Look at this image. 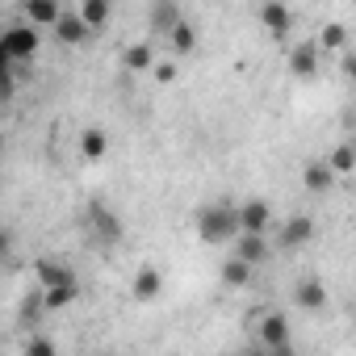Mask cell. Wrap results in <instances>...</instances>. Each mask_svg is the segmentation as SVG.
Returning <instances> with one entry per match:
<instances>
[{
	"mask_svg": "<svg viewBox=\"0 0 356 356\" xmlns=\"http://www.w3.org/2000/svg\"><path fill=\"white\" fill-rule=\"evenodd\" d=\"M235 235H239V206L214 202V206H202L197 210V239L202 243L227 248V243H235Z\"/></svg>",
	"mask_w": 356,
	"mask_h": 356,
	"instance_id": "cell-1",
	"label": "cell"
},
{
	"mask_svg": "<svg viewBox=\"0 0 356 356\" xmlns=\"http://www.w3.org/2000/svg\"><path fill=\"white\" fill-rule=\"evenodd\" d=\"M38 47H42V38H38L34 22H17V26H9L0 34V59L5 63H26V59L38 55Z\"/></svg>",
	"mask_w": 356,
	"mask_h": 356,
	"instance_id": "cell-2",
	"label": "cell"
},
{
	"mask_svg": "<svg viewBox=\"0 0 356 356\" xmlns=\"http://www.w3.org/2000/svg\"><path fill=\"white\" fill-rule=\"evenodd\" d=\"M88 231L101 239V248H113V243H122V235H126V227L118 222V214H113L105 202H92V206H88Z\"/></svg>",
	"mask_w": 356,
	"mask_h": 356,
	"instance_id": "cell-3",
	"label": "cell"
},
{
	"mask_svg": "<svg viewBox=\"0 0 356 356\" xmlns=\"http://www.w3.org/2000/svg\"><path fill=\"white\" fill-rule=\"evenodd\" d=\"M277 222H273V206L264 197H252L239 206V231H256V235H268Z\"/></svg>",
	"mask_w": 356,
	"mask_h": 356,
	"instance_id": "cell-4",
	"label": "cell"
},
{
	"mask_svg": "<svg viewBox=\"0 0 356 356\" xmlns=\"http://www.w3.org/2000/svg\"><path fill=\"white\" fill-rule=\"evenodd\" d=\"M314 239V222L306 218V214H293V218H285L281 227H277V243L285 248V252H293V248H306Z\"/></svg>",
	"mask_w": 356,
	"mask_h": 356,
	"instance_id": "cell-5",
	"label": "cell"
},
{
	"mask_svg": "<svg viewBox=\"0 0 356 356\" xmlns=\"http://www.w3.org/2000/svg\"><path fill=\"white\" fill-rule=\"evenodd\" d=\"M231 248H235V256H243V260H248V264H256V268H260V264H268V256H273L268 235H256V231H239Z\"/></svg>",
	"mask_w": 356,
	"mask_h": 356,
	"instance_id": "cell-6",
	"label": "cell"
},
{
	"mask_svg": "<svg viewBox=\"0 0 356 356\" xmlns=\"http://www.w3.org/2000/svg\"><path fill=\"white\" fill-rule=\"evenodd\" d=\"M51 30H55V38H59L63 47H84V42H88V34H92V26L84 22V13H80V9H76V13H63Z\"/></svg>",
	"mask_w": 356,
	"mask_h": 356,
	"instance_id": "cell-7",
	"label": "cell"
},
{
	"mask_svg": "<svg viewBox=\"0 0 356 356\" xmlns=\"http://www.w3.org/2000/svg\"><path fill=\"white\" fill-rule=\"evenodd\" d=\"M260 22H264V30L273 38H285L293 30V9L285 5V0H264V5H260Z\"/></svg>",
	"mask_w": 356,
	"mask_h": 356,
	"instance_id": "cell-8",
	"label": "cell"
},
{
	"mask_svg": "<svg viewBox=\"0 0 356 356\" xmlns=\"http://www.w3.org/2000/svg\"><path fill=\"white\" fill-rule=\"evenodd\" d=\"M318 59H323L318 42H298V47L289 51V72H293L298 80H314V76H318Z\"/></svg>",
	"mask_w": 356,
	"mask_h": 356,
	"instance_id": "cell-9",
	"label": "cell"
},
{
	"mask_svg": "<svg viewBox=\"0 0 356 356\" xmlns=\"http://www.w3.org/2000/svg\"><path fill=\"white\" fill-rule=\"evenodd\" d=\"M42 298H47V314H55V310H67V306L80 298V277H76V273H67L63 281L47 285V289H42Z\"/></svg>",
	"mask_w": 356,
	"mask_h": 356,
	"instance_id": "cell-10",
	"label": "cell"
},
{
	"mask_svg": "<svg viewBox=\"0 0 356 356\" xmlns=\"http://www.w3.org/2000/svg\"><path fill=\"white\" fill-rule=\"evenodd\" d=\"M260 343L268 348V352H289V323H285V314H264L260 318Z\"/></svg>",
	"mask_w": 356,
	"mask_h": 356,
	"instance_id": "cell-11",
	"label": "cell"
},
{
	"mask_svg": "<svg viewBox=\"0 0 356 356\" xmlns=\"http://www.w3.org/2000/svg\"><path fill=\"white\" fill-rule=\"evenodd\" d=\"M302 189H310V193H331V189H335V168H331L327 159L306 163V168H302Z\"/></svg>",
	"mask_w": 356,
	"mask_h": 356,
	"instance_id": "cell-12",
	"label": "cell"
},
{
	"mask_svg": "<svg viewBox=\"0 0 356 356\" xmlns=\"http://www.w3.org/2000/svg\"><path fill=\"white\" fill-rule=\"evenodd\" d=\"M159 289H163V273H159V268H138V273L130 277V293H134V302H155Z\"/></svg>",
	"mask_w": 356,
	"mask_h": 356,
	"instance_id": "cell-13",
	"label": "cell"
},
{
	"mask_svg": "<svg viewBox=\"0 0 356 356\" xmlns=\"http://www.w3.org/2000/svg\"><path fill=\"white\" fill-rule=\"evenodd\" d=\"M293 302H298L302 310H323V306H327L323 281H318V277H302V281L293 285Z\"/></svg>",
	"mask_w": 356,
	"mask_h": 356,
	"instance_id": "cell-14",
	"label": "cell"
},
{
	"mask_svg": "<svg viewBox=\"0 0 356 356\" xmlns=\"http://www.w3.org/2000/svg\"><path fill=\"white\" fill-rule=\"evenodd\" d=\"M252 273H256V264H248L243 256H235V252H231V256L222 260V273H218V277H222V285H227V289H243V285L252 281Z\"/></svg>",
	"mask_w": 356,
	"mask_h": 356,
	"instance_id": "cell-15",
	"label": "cell"
},
{
	"mask_svg": "<svg viewBox=\"0 0 356 356\" xmlns=\"http://www.w3.org/2000/svg\"><path fill=\"white\" fill-rule=\"evenodd\" d=\"M168 51L172 55H193L197 51V30H193V22H176L172 30H168Z\"/></svg>",
	"mask_w": 356,
	"mask_h": 356,
	"instance_id": "cell-16",
	"label": "cell"
},
{
	"mask_svg": "<svg viewBox=\"0 0 356 356\" xmlns=\"http://www.w3.org/2000/svg\"><path fill=\"white\" fill-rule=\"evenodd\" d=\"M80 155H84L88 163H101V159L109 155V134H105L101 126H88V130L80 134Z\"/></svg>",
	"mask_w": 356,
	"mask_h": 356,
	"instance_id": "cell-17",
	"label": "cell"
},
{
	"mask_svg": "<svg viewBox=\"0 0 356 356\" xmlns=\"http://www.w3.org/2000/svg\"><path fill=\"white\" fill-rule=\"evenodd\" d=\"M63 17V5L59 0H26V22H34L38 30L42 26H55Z\"/></svg>",
	"mask_w": 356,
	"mask_h": 356,
	"instance_id": "cell-18",
	"label": "cell"
},
{
	"mask_svg": "<svg viewBox=\"0 0 356 356\" xmlns=\"http://www.w3.org/2000/svg\"><path fill=\"white\" fill-rule=\"evenodd\" d=\"M318 51L323 55H343V47H348V30H343V22H327L323 30H318Z\"/></svg>",
	"mask_w": 356,
	"mask_h": 356,
	"instance_id": "cell-19",
	"label": "cell"
},
{
	"mask_svg": "<svg viewBox=\"0 0 356 356\" xmlns=\"http://www.w3.org/2000/svg\"><path fill=\"white\" fill-rule=\"evenodd\" d=\"M181 22V9H176V0H155L151 5V30L168 38V30Z\"/></svg>",
	"mask_w": 356,
	"mask_h": 356,
	"instance_id": "cell-20",
	"label": "cell"
},
{
	"mask_svg": "<svg viewBox=\"0 0 356 356\" xmlns=\"http://www.w3.org/2000/svg\"><path fill=\"white\" fill-rule=\"evenodd\" d=\"M80 13H84V22H88L92 34H97V30H105L109 17H113V0H80Z\"/></svg>",
	"mask_w": 356,
	"mask_h": 356,
	"instance_id": "cell-21",
	"label": "cell"
},
{
	"mask_svg": "<svg viewBox=\"0 0 356 356\" xmlns=\"http://www.w3.org/2000/svg\"><path fill=\"white\" fill-rule=\"evenodd\" d=\"M122 63H126L130 72H147V67H155V51H151V42H130L126 55H122Z\"/></svg>",
	"mask_w": 356,
	"mask_h": 356,
	"instance_id": "cell-22",
	"label": "cell"
},
{
	"mask_svg": "<svg viewBox=\"0 0 356 356\" xmlns=\"http://www.w3.org/2000/svg\"><path fill=\"white\" fill-rule=\"evenodd\" d=\"M327 163L335 168V176L356 172V143H335V147H331V155H327Z\"/></svg>",
	"mask_w": 356,
	"mask_h": 356,
	"instance_id": "cell-23",
	"label": "cell"
},
{
	"mask_svg": "<svg viewBox=\"0 0 356 356\" xmlns=\"http://www.w3.org/2000/svg\"><path fill=\"white\" fill-rule=\"evenodd\" d=\"M67 273H72V268H67V264H59V260H38V264H34V281H38L42 289H47V285H55V281H63Z\"/></svg>",
	"mask_w": 356,
	"mask_h": 356,
	"instance_id": "cell-24",
	"label": "cell"
},
{
	"mask_svg": "<svg viewBox=\"0 0 356 356\" xmlns=\"http://www.w3.org/2000/svg\"><path fill=\"white\" fill-rule=\"evenodd\" d=\"M151 72H155V80H159V84H172V80H176V63H172V59H155V67H151Z\"/></svg>",
	"mask_w": 356,
	"mask_h": 356,
	"instance_id": "cell-25",
	"label": "cell"
},
{
	"mask_svg": "<svg viewBox=\"0 0 356 356\" xmlns=\"http://www.w3.org/2000/svg\"><path fill=\"white\" fill-rule=\"evenodd\" d=\"M26 356H55V343L42 339V335H34V339L26 343Z\"/></svg>",
	"mask_w": 356,
	"mask_h": 356,
	"instance_id": "cell-26",
	"label": "cell"
},
{
	"mask_svg": "<svg viewBox=\"0 0 356 356\" xmlns=\"http://www.w3.org/2000/svg\"><path fill=\"white\" fill-rule=\"evenodd\" d=\"M343 76H348V84L356 88V55H343Z\"/></svg>",
	"mask_w": 356,
	"mask_h": 356,
	"instance_id": "cell-27",
	"label": "cell"
}]
</instances>
